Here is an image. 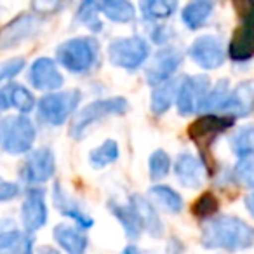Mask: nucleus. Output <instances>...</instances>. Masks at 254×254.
Returning a JSON list of instances; mask_svg holds the SVG:
<instances>
[{
  "label": "nucleus",
  "mask_w": 254,
  "mask_h": 254,
  "mask_svg": "<svg viewBox=\"0 0 254 254\" xmlns=\"http://www.w3.org/2000/svg\"><path fill=\"white\" fill-rule=\"evenodd\" d=\"M228 56L233 61H247L254 56V26L242 25L233 33L228 46Z\"/></svg>",
  "instance_id": "nucleus-21"
},
{
  "label": "nucleus",
  "mask_w": 254,
  "mask_h": 254,
  "mask_svg": "<svg viewBox=\"0 0 254 254\" xmlns=\"http://www.w3.org/2000/svg\"><path fill=\"white\" fill-rule=\"evenodd\" d=\"M225 117H247L254 112V80L239 84L228 94V99L221 106Z\"/></svg>",
  "instance_id": "nucleus-13"
},
{
  "label": "nucleus",
  "mask_w": 254,
  "mask_h": 254,
  "mask_svg": "<svg viewBox=\"0 0 254 254\" xmlns=\"http://www.w3.org/2000/svg\"><path fill=\"white\" fill-rule=\"evenodd\" d=\"M178 92H180V84L178 80H167L164 84H160L155 91L152 92V112L155 115H162L171 108L174 98L178 99Z\"/></svg>",
  "instance_id": "nucleus-25"
},
{
  "label": "nucleus",
  "mask_w": 254,
  "mask_h": 254,
  "mask_svg": "<svg viewBox=\"0 0 254 254\" xmlns=\"http://www.w3.org/2000/svg\"><path fill=\"white\" fill-rule=\"evenodd\" d=\"M183 54L176 47H164L153 56L150 66L146 68V80L150 85H160L169 80V77L181 66Z\"/></svg>",
  "instance_id": "nucleus-11"
},
{
  "label": "nucleus",
  "mask_w": 254,
  "mask_h": 254,
  "mask_svg": "<svg viewBox=\"0 0 254 254\" xmlns=\"http://www.w3.org/2000/svg\"><path fill=\"white\" fill-rule=\"evenodd\" d=\"M122 254H141V253H139V251L136 249V247L129 246V247H126V249L122 251Z\"/></svg>",
  "instance_id": "nucleus-43"
},
{
  "label": "nucleus",
  "mask_w": 254,
  "mask_h": 254,
  "mask_svg": "<svg viewBox=\"0 0 254 254\" xmlns=\"http://www.w3.org/2000/svg\"><path fill=\"white\" fill-rule=\"evenodd\" d=\"M35 134V126L26 115H9L0 120V148L11 155L28 152Z\"/></svg>",
  "instance_id": "nucleus-2"
},
{
  "label": "nucleus",
  "mask_w": 254,
  "mask_h": 254,
  "mask_svg": "<svg viewBox=\"0 0 254 254\" xmlns=\"http://www.w3.org/2000/svg\"><path fill=\"white\" fill-rule=\"evenodd\" d=\"M129 205H131L132 211L136 212V216H138V219H139V225H141L143 230H146L152 237L162 235V232H164L162 221H160L159 214H157V211L153 209V205L150 204L145 197H141V195H131Z\"/></svg>",
  "instance_id": "nucleus-19"
},
{
  "label": "nucleus",
  "mask_w": 254,
  "mask_h": 254,
  "mask_svg": "<svg viewBox=\"0 0 254 254\" xmlns=\"http://www.w3.org/2000/svg\"><path fill=\"white\" fill-rule=\"evenodd\" d=\"M108 209L120 221V225H122L124 232L127 233V237H129V239H138L143 228H141V225H139L138 216L132 211L131 205H126V207H124V205L117 204L115 200H112V202H108Z\"/></svg>",
  "instance_id": "nucleus-26"
},
{
  "label": "nucleus",
  "mask_w": 254,
  "mask_h": 254,
  "mask_svg": "<svg viewBox=\"0 0 254 254\" xmlns=\"http://www.w3.org/2000/svg\"><path fill=\"white\" fill-rule=\"evenodd\" d=\"M219 207V202L218 198L214 197L212 193H202L200 197L195 200V204L191 205V212H193L197 218H209V216H212L216 211H218Z\"/></svg>",
  "instance_id": "nucleus-35"
},
{
  "label": "nucleus",
  "mask_w": 254,
  "mask_h": 254,
  "mask_svg": "<svg viewBox=\"0 0 254 254\" xmlns=\"http://www.w3.org/2000/svg\"><path fill=\"white\" fill-rule=\"evenodd\" d=\"M32 7L39 14H54V12L63 7V4H56V2H33Z\"/></svg>",
  "instance_id": "nucleus-39"
},
{
  "label": "nucleus",
  "mask_w": 254,
  "mask_h": 254,
  "mask_svg": "<svg viewBox=\"0 0 254 254\" xmlns=\"http://www.w3.org/2000/svg\"><path fill=\"white\" fill-rule=\"evenodd\" d=\"M30 82L39 91H56L64 84V78L51 58H39L30 68Z\"/></svg>",
  "instance_id": "nucleus-14"
},
{
  "label": "nucleus",
  "mask_w": 254,
  "mask_h": 254,
  "mask_svg": "<svg viewBox=\"0 0 254 254\" xmlns=\"http://www.w3.org/2000/svg\"><path fill=\"white\" fill-rule=\"evenodd\" d=\"M150 195H152V198L164 209V211L171 212V214H178V212L183 209V200H181V197L169 187L157 185V187L150 188Z\"/></svg>",
  "instance_id": "nucleus-27"
},
{
  "label": "nucleus",
  "mask_w": 254,
  "mask_h": 254,
  "mask_svg": "<svg viewBox=\"0 0 254 254\" xmlns=\"http://www.w3.org/2000/svg\"><path fill=\"white\" fill-rule=\"evenodd\" d=\"M209 89V77L205 75H193L187 77L183 84L180 85L178 92V110L181 115H190V113L200 110Z\"/></svg>",
  "instance_id": "nucleus-10"
},
{
  "label": "nucleus",
  "mask_w": 254,
  "mask_h": 254,
  "mask_svg": "<svg viewBox=\"0 0 254 254\" xmlns=\"http://www.w3.org/2000/svg\"><path fill=\"white\" fill-rule=\"evenodd\" d=\"M174 173L187 188H200L205 183V166L191 153H181L178 157Z\"/></svg>",
  "instance_id": "nucleus-16"
},
{
  "label": "nucleus",
  "mask_w": 254,
  "mask_h": 254,
  "mask_svg": "<svg viewBox=\"0 0 254 254\" xmlns=\"http://www.w3.org/2000/svg\"><path fill=\"white\" fill-rule=\"evenodd\" d=\"M228 84L230 82L226 78L219 80L218 84L214 85L211 92H207L204 103L200 106V112H212V110H221V106L225 105V101L228 99Z\"/></svg>",
  "instance_id": "nucleus-31"
},
{
  "label": "nucleus",
  "mask_w": 254,
  "mask_h": 254,
  "mask_svg": "<svg viewBox=\"0 0 254 254\" xmlns=\"http://www.w3.org/2000/svg\"><path fill=\"white\" fill-rule=\"evenodd\" d=\"M0 254H33V239L19 230L0 233Z\"/></svg>",
  "instance_id": "nucleus-22"
},
{
  "label": "nucleus",
  "mask_w": 254,
  "mask_h": 254,
  "mask_svg": "<svg viewBox=\"0 0 254 254\" xmlns=\"http://www.w3.org/2000/svg\"><path fill=\"white\" fill-rule=\"evenodd\" d=\"M190 58L204 70H214L225 63V47L223 42L214 35L198 37L188 49Z\"/></svg>",
  "instance_id": "nucleus-9"
},
{
  "label": "nucleus",
  "mask_w": 254,
  "mask_h": 254,
  "mask_svg": "<svg viewBox=\"0 0 254 254\" xmlns=\"http://www.w3.org/2000/svg\"><path fill=\"white\" fill-rule=\"evenodd\" d=\"M42 21L33 14H21L0 30V51L19 46L40 32Z\"/></svg>",
  "instance_id": "nucleus-8"
},
{
  "label": "nucleus",
  "mask_w": 254,
  "mask_h": 254,
  "mask_svg": "<svg viewBox=\"0 0 254 254\" xmlns=\"http://www.w3.org/2000/svg\"><path fill=\"white\" fill-rule=\"evenodd\" d=\"M178 4L173 0H146L141 2L139 9L143 12V18L148 21H159V19L171 18L176 11Z\"/></svg>",
  "instance_id": "nucleus-29"
},
{
  "label": "nucleus",
  "mask_w": 254,
  "mask_h": 254,
  "mask_svg": "<svg viewBox=\"0 0 254 254\" xmlns=\"http://www.w3.org/2000/svg\"><path fill=\"white\" fill-rule=\"evenodd\" d=\"M98 12L99 11H98L96 2H84L77 11V19L80 23H84L92 32H101L103 25H101V21H99Z\"/></svg>",
  "instance_id": "nucleus-33"
},
{
  "label": "nucleus",
  "mask_w": 254,
  "mask_h": 254,
  "mask_svg": "<svg viewBox=\"0 0 254 254\" xmlns=\"http://www.w3.org/2000/svg\"><path fill=\"white\" fill-rule=\"evenodd\" d=\"M35 106L33 94L21 84H7L0 89V110L16 108L21 113H28Z\"/></svg>",
  "instance_id": "nucleus-18"
},
{
  "label": "nucleus",
  "mask_w": 254,
  "mask_h": 254,
  "mask_svg": "<svg viewBox=\"0 0 254 254\" xmlns=\"http://www.w3.org/2000/svg\"><path fill=\"white\" fill-rule=\"evenodd\" d=\"M23 68H25V60L23 58H12V60L0 63V82L16 77Z\"/></svg>",
  "instance_id": "nucleus-36"
},
{
  "label": "nucleus",
  "mask_w": 254,
  "mask_h": 254,
  "mask_svg": "<svg viewBox=\"0 0 254 254\" xmlns=\"http://www.w3.org/2000/svg\"><path fill=\"white\" fill-rule=\"evenodd\" d=\"M214 4L207 2V0H198V2H190V4L185 5L183 12H181V18L183 23L190 30H197L211 18Z\"/></svg>",
  "instance_id": "nucleus-24"
},
{
  "label": "nucleus",
  "mask_w": 254,
  "mask_h": 254,
  "mask_svg": "<svg viewBox=\"0 0 254 254\" xmlns=\"http://www.w3.org/2000/svg\"><path fill=\"white\" fill-rule=\"evenodd\" d=\"M21 219L26 232H37L47 221V207L44 191L40 188H32L26 195L21 207Z\"/></svg>",
  "instance_id": "nucleus-15"
},
{
  "label": "nucleus",
  "mask_w": 254,
  "mask_h": 254,
  "mask_svg": "<svg viewBox=\"0 0 254 254\" xmlns=\"http://www.w3.org/2000/svg\"><path fill=\"white\" fill-rule=\"evenodd\" d=\"M126 110H127V101L124 98H120V96L98 99V101L89 103L85 108H82V112L77 115V119L73 120L71 136L75 139H80L92 124L99 122V120L106 119V117L122 115V113H126Z\"/></svg>",
  "instance_id": "nucleus-4"
},
{
  "label": "nucleus",
  "mask_w": 254,
  "mask_h": 254,
  "mask_svg": "<svg viewBox=\"0 0 254 254\" xmlns=\"http://www.w3.org/2000/svg\"><path fill=\"white\" fill-rule=\"evenodd\" d=\"M233 124V119L219 115H204L197 119L190 127H188V136L197 143L198 146L211 145L216 136L225 132Z\"/></svg>",
  "instance_id": "nucleus-12"
},
{
  "label": "nucleus",
  "mask_w": 254,
  "mask_h": 254,
  "mask_svg": "<svg viewBox=\"0 0 254 254\" xmlns=\"http://www.w3.org/2000/svg\"><path fill=\"white\" fill-rule=\"evenodd\" d=\"M200 242L207 249L242 251L254 244V228L235 216H218L204 225Z\"/></svg>",
  "instance_id": "nucleus-1"
},
{
  "label": "nucleus",
  "mask_w": 254,
  "mask_h": 254,
  "mask_svg": "<svg viewBox=\"0 0 254 254\" xmlns=\"http://www.w3.org/2000/svg\"><path fill=\"white\" fill-rule=\"evenodd\" d=\"M39 254H60L56 249H53V247H42V249H39Z\"/></svg>",
  "instance_id": "nucleus-42"
},
{
  "label": "nucleus",
  "mask_w": 254,
  "mask_h": 254,
  "mask_svg": "<svg viewBox=\"0 0 254 254\" xmlns=\"http://www.w3.org/2000/svg\"><path fill=\"white\" fill-rule=\"evenodd\" d=\"M246 207L251 212V216L254 218V193H251L249 197H246Z\"/></svg>",
  "instance_id": "nucleus-41"
},
{
  "label": "nucleus",
  "mask_w": 254,
  "mask_h": 254,
  "mask_svg": "<svg viewBox=\"0 0 254 254\" xmlns=\"http://www.w3.org/2000/svg\"><path fill=\"white\" fill-rule=\"evenodd\" d=\"M171 35H173V33H171L167 28H164V26H157V28L153 30V33H152V39H153V42H155V44H164Z\"/></svg>",
  "instance_id": "nucleus-40"
},
{
  "label": "nucleus",
  "mask_w": 254,
  "mask_h": 254,
  "mask_svg": "<svg viewBox=\"0 0 254 254\" xmlns=\"http://www.w3.org/2000/svg\"><path fill=\"white\" fill-rule=\"evenodd\" d=\"M53 235L56 242L66 251L68 254H85L87 249V237L77 226H71L68 223H60L54 226Z\"/></svg>",
  "instance_id": "nucleus-20"
},
{
  "label": "nucleus",
  "mask_w": 254,
  "mask_h": 254,
  "mask_svg": "<svg viewBox=\"0 0 254 254\" xmlns=\"http://www.w3.org/2000/svg\"><path fill=\"white\" fill-rule=\"evenodd\" d=\"M98 11L115 23H129L136 18V9L127 0H103L96 2Z\"/></svg>",
  "instance_id": "nucleus-23"
},
{
  "label": "nucleus",
  "mask_w": 254,
  "mask_h": 254,
  "mask_svg": "<svg viewBox=\"0 0 254 254\" xmlns=\"http://www.w3.org/2000/svg\"><path fill=\"white\" fill-rule=\"evenodd\" d=\"M150 56V46L141 37H126L117 39L108 46V58L115 66L124 70H136Z\"/></svg>",
  "instance_id": "nucleus-5"
},
{
  "label": "nucleus",
  "mask_w": 254,
  "mask_h": 254,
  "mask_svg": "<svg viewBox=\"0 0 254 254\" xmlns=\"http://www.w3.org/2000/svg\"><path fill=\"white\" fill-rule=\"evenodd\" d=\"M56 159L49 148H40L26 157L19 176L26 185H42L54 176Z\"/></svg>",
  "instance_id": "nucleus-7"
},
{
  "label": "nucleus",
  "mask_w": 254,
  "mask_h": 254,
  "mask_svg": "<svg viewBox=\"0 0 254 254\" xmlns=\"http://www.w3.org/2000/svg\"><path fill=\"white\" fill-rule=\"evenodd\" d=\"M148 167H150V178L152 180H162L169 174L171 169V157L167 155L164 150H157L150 155L148 160Z\"/></svg>",
  "instance_id": "nucleus-32"
},
{
  "label": "nucleus",
  "mask_w": 254,
  "mask_h": 254,
  "mask_svg": "<svg viewBox=\"0 0 254 254\" xmlns=\"http://www.w3.org/2000/svg\"><path fill=\"white\" fill-rule=\"evenodd\" d=\"M233 174H235V180L239 181V185L246 188H254V157H242L235 164Z\"/></svg>",
  "instance_id": "nucleus-34"
},
{
  "label": "nucleus",
  "mask_w": 254,
  "mask_h": 254,
  "mask_svg": "<svg viewBox=\"0 0 254 254\" xmlns=\"http://www.w3.org/2000/svg\"><path fill=\"white\" fill-rule=\"evenodd\" d=\"M240 7V18L244 19V25L254 26V2H242L237 4Z\"/></svg>",
  "instance_id": "nucleus-38"
},
{
  "label": "nucleus",
  "mask_w": 254,
  "mask_h": 254,
  "mask_svg": "<svg viewBox=\"0 0 254 254\" xmlns=\"http://www.w3.org/2000/svg\"><path fill=\"white\" fill-rule=\"evenodd\" d=\"M78 103L80 92L77 89L47 94L39 101V117L51 126H61L75 112Z\"/></svg>",
  "instance_id": "nucleus-6"
},
{
  "label": "nucleus",
  "mask_w": 254,
  "mask_h": 254,
  "mask_svg": "<svg viewBox=\"0 0 254 254\" xmlns=\"http://www.w3.org/2000/svg\"><path fill=\"white\" fill-rule=\"evenodd\" d=\"M19 193V187L11 181H5L4 178H0V202L12 200L16 195Z\"/></svg>",
  "instance_id": "nucleus-37"
},
{
  "label": "nucleus",
  "mask_w": 254,
  "mask_h": 254,
  "mask_svg": "<svg viewBox=\"0 0 254 254\" xmlns=\"http://www.w3.org/2000/svg\"><path fill=\"white\" fill-rule=\"evenodd\" d=\"M230 146L233 153L242 157H251L254 153V126L239 127L230 138Z\"/></svg>",
  "instance_id": "nucleus-28"
},
{
  "label": "nucleus",
  "mask_w": 254,
  "mask_h": 254,
  "mask_svg": "<svg viewBox=\"0 0 254 254\" xmlns=\"http://www.w3.org/2000/svg\"><path fill=\"white\" fill-rule=\"evenodd\" d=\"M56 58L71 73H85L98 60V44L89 37H77L56 49Z\"/></svg>",
  "instance_id": "nucleus-3"
},
{
  "label": "nucleus",
  "mask_w": 254,
  "mask_h": 254,
  "mask_svg": "<svg viewBox=\"0 0 254 254\" xmlns=\"http://www.w3.org/2000/svg\"><path fill=\"white\" fill-rule=\"evenodd\" d=\"M53 200H54V205L58 207V211H60L61 214L68 216L70 219H73L78 226H84V228H91L92 226L94 219L85 214L84 209L64 191V188L61 187L60 183H56L53 188Z\"/></svg>",
  "instance_id": "nucleus-17"
},
{
  "label": "nucleus",
  "mask_w": 254,
  "mask_h": 254,
  "mask_svg": "<svg viewBox=\"0 0 254 254\" xmlns=\"http://www.w3.org/2000/svg\"><path fill=\"white\" fill-rule=\"evenodd\" d=\"M117 159H119V145L113 139H106L98 148L92 150L91 155H89V160L96 169H103V167L115 162Z\"/></svg>",
  "instance_id": "nucleus-30"
}]
</instances>
